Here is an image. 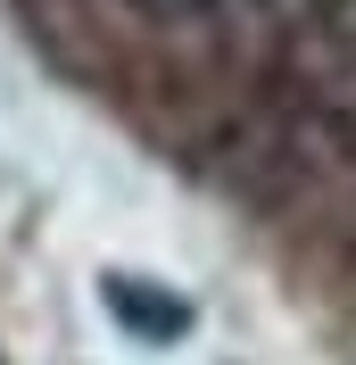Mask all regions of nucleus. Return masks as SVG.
Listing matches in <instances>:
<instances>
[{
	"label": "nucleus",
	"instance_id": "1",
	"mask_svg": "<svg viewBox=\"0 0 356 365\" xmlns=\"http://www.w3.org/2000/svg\"><path fill=\"white\" fill-rule=\"evenodd\" d=\"M100 291H108V316L125 324V332H141V341H182V332H191V307H182L174 291L141 282V274H108Z\"/></svg>",
	"mask_w": 356,
	"mask_h": 365
},
{
	"label": "nucleus",
	"instance_id": "2",
	"mask_svg": "<svg viewBox=\"0 0 356 365\" xmlns=\"http://www.w3.org/2000/svg\"><path fill=\"white\" fill-rule=\"evenodd\" d=\"M141 25H157V34H191V25H216L232 0H125Z\"/></svg>",
	"mask_w": 356,
	"mask_h": 365
}]
</instances>
